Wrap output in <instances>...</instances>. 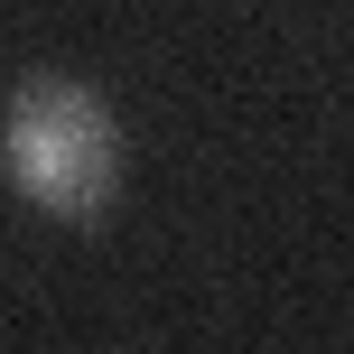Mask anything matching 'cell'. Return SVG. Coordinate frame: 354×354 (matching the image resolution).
<instances>
[{"instance_id": "1", "label": "cell", "mask_w": 354, "mask_h": 354, "mask_svg": "<svg viewBox=\"0 0 354 354\" xmlns=\"http://www.w3.org/2000/svg\"><path fill=\"white\" fill-rule=\"evenodd\" d=\"M0 177L47 224H103L131 187V131L84 75H19L0 103Z\"/></svg>"}]
</instances>
